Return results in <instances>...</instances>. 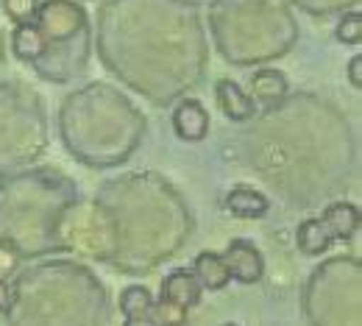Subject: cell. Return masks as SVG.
Here are the masks:
<instances>
[{
  "label": "cell",
  "mask_w": 362,
  "mask_h": 326,
  "mask_svg": "<svg viewBox=\"0 0 362 326\" xmlns=\"http://www.w3.org/2000/svg\"><path fill=\"white\" fill-rule=\"evenodd\" d=\"M37 28L42 31L47 47L50 42H64L70 40L78 28H84L87 23V14L81 6L76 3H67V0H47L45 6L37 8V17H34Z\"/></svg>",
  "instance_id": "obj_1"
},
{
  "label": "cell",
  "mask_w": 362,
  "mask_h": 326,
  "mask_svg": "<svg viewBox=\"0 0 362 326\" xmlns=\"http://www.w3.org/2000/svg\"><path fill=\"white\" fill-rule=\"evenodd\" d=\"M221 257L226 262L228 276L237 279L240 284H257V281L265 276L262 251L251 240H231Z\"/></svg>",
  "instance_id": "obj_2"
},
{
  "label": "cell",
  "mask_w": 362,
  "mask_h": 326,
  "mask_svg": "<svg viewBox=\"0 0 362 326\" xmlns=\"http://www.w3.org/2000/svg\"><path fill=\"white\" fill-rule=\"evenodd\" d=\"M173 132L181 140L187 142H201L209 134V112L201 100L195 98H184L176 112H173Z\"/></svg>",
  "instance_id": "obj_3"
},
{
  "label": "cell",
  "mask_w": 362,
  "mask_h": 326,
  "mask_svg": "<svg viewBox=\"0 0 362 326\" xmlns=\"http://www.w3.org/2000/svg\"><path fill=\"white\" fill-rule=\"evenodd\" d=\"M215 95H218V106H221V112L226 115L228 120H234V123L251 120V117L257 115V103L248 98V93H245L240 84H234L231 78H221Z\"/></svg>",
  "instance_id": "obj_4"
},
{
  "label": "cell",
  "mask_w": 362,
  "mask_h": 326,
  "mask_svg": "<svg viewBox=\"0 0 362 326\" xmlns=\"http://www.w3.org/2000/svg\"><path fill=\"white\" fill-rule=\"evenodd\" d=\"M320 223L332 234V240H351L360 229V209L351 201H334L323 209Z\"/></svg>",
  "instance_id": "obj_5"
},
{
  "label": "cell",
  "mask_w": 362,
  "mask_h": 326,
  "mask_svg": "<svg viewBox=\"0 0 362 326\" xmlns=\"http://www.w3.org/2000/svg\"><path fill=\"white\" fill-rule=\"evenodd\" d=\"M201 293H204V287L192 276V271H173V274H168V279L162 281L159 298L179 304L181 310H189L201 301Z\"/></svg>",
  "instance_id": "obj_6"
},
{
  "label": "cell",
  "mask_w": 362,
  "mask_h": 326,
  "mask_svg": "<svg viewBox=\"0 0 362 326\" xmlns=\"http://www.w3.org/2000/svg\"><path fill=\"white\" fill-rule=\"evenodd\" d=\"M226 209L234 218H262L271 209V201L254 187H234L226 195Z\"/></svg>",
  "instance_id": "obj_7"
},
{
  "label": "cell",
  "mask_w": 362,
  "mask_h": 326,
  "mask_svg": "<svg viewBox=\"0 0 362 326\" xmlns=\"http://www.w3.org/2000/svg\"><path fill=\"white\" fill-rule=\"evenodd\" d=\"M192 276L198 279V284H201L204 290H223L228 281H231L223 257L215 254V251H201V254L195 257V262H192Z\"/></svg>",
  "instance_id": "obj_8"
},
{
  "label": "cell",
  "mask_w": 362,
  "mask_h": 326,
  "mask_svg": "<svg viewBox=\"0 0 362 326\" xmlns=\"http://www.w3.org/2000/svg\"><path fill=\"white\" fill-rule=\"evenodd\" d=\"M11 50H14V56L20 62H40L47 53V42L45 37H42V31L34 23H25V25H17L14 28Z\"/></svg>",
  "instance_id": "obj_9"
},
{
  "label": "cell",
  "mask_w": 362,
  "mask_h": 326,
  "mask_svg": "<svg viewBox=\"0 0 362 326\" xmlns=\"http://www.w3.org/2000/svg\"><path fill=\"white\" fill-rule=\"evenodd\" d=\"M248 90H251V100H265V103H273V100H281L287 95V76L281 70H259L251 76L248 81Z\"/></svg>",
  "instance_id": "obj_10"
},
{
  "label": "cell",
  "mask_w": 362,
  "mask_h": 326,
  "mask_svg": "<svg viewBox=\"0 0 362 326\" xmlns=\"http://www.w3.org/2000/svg\"><path fill=\"white\" fill-rule=\"evenodd\" d=\"M296 243L298 248L307 254V257H320L329 251V245L334 243L332 234L326 232V226L320 223V218H310L298 226V234H296Z\"/></svg>",
  "instance_id": "obj_11"
},
{
  "label": "cell",
  "mask_w": 362,
  "mask_h": 326,
  "mask_svg": "<svg viewBox=\"0 0 362 326\" xmlns=\"http://www.w3.org/2000/svg\"><path fill=\"white\" fill-rule=\"evenodd\" d=\"M120 310H123L126 321H129V318H148L151 310H153V296H151V290L142 287V284L126 287L123 296H120Z\"/></svg>",
  "instance_id": "obj_12"
},
{
  "label": "cell",
  "mask_w": 362,
  "mask_h": 326,
  "mask_svg": "<svg viewBox=\"0 0 362 326\" xmlns=\"http://www.w3.org/2000/svg\"><path fill=\"white\" fill-rule=\"evenodd\" d=\"M151 318H153V324L156 326H184V321H187V310H181L179 304H173V301L159 298V301H153Z\"/></svg>",
  "instance_id": "obj_13"
},
{
  "label": "cell",
  "mask_w": 362,
  "mask_h": 326,
  "mask_svg": "<svg viewBox=\"0 0 362 326\" xmlns=\"http://www.w3.org/2000/svg\"><path fill=\"white\" fill-rule=\"evenodd\" d=\"M334 37L343 42V45H360L362 42V14L360 11H349L340 17L337 28H334Z\"/></svg>",
  "instance_id": "obj_14"
},
{
  "label": "cell",
  "mask_w": 362,
  "mask_h": 326,
  "mask_svg": "<svg viewBox=\"0 0 362 326\" xmlns=\"http://www.w3.org/2000/svg\"><path fill=\"white\" fill-rule=\"evenodd\" d=\"M37 8H40L37 0H3V11H6V14L11 17V23H17V25L34 23Z\"/></svg>",
  "instance_id": "obj_15"
},
{
  "label": "cell",
  "mask_w": 362,
  "mask_h": 326,
  "mask_svg": "<svg viewBox=\"0 0 362 326\" xmlns=\"http://www.w3.org/2000/svg\"><path fill=\"white\" fill-rule=\"evenodd\" d=\"M17 262H20L17 251L8 243H0V281H6V276H11L17 271Z\"/></svg>",
  "instance_id": "obj_16"
},
{
  "label": "cell",
  "mask_w": 362,
  "mask_h": 326,
  "mask_svg": "<svg viewBox=\"0 0 362 326\" xmlns=\"http://www.w3.org/2000/svg\"><path fill=\"white\" fill-rule=\"evenodd\" d=\"M349 81H351V87L354 90H360L362 87V56H351V62H349Z\"/></svg>",
  "instance_id": "obj_17"
},
{
  "label": "cell",
  "mask_w": 362,
  "mask_h": 326,
  "mask_svg": "<svg viewBox=\"0 0 362 326\" xmlns=\"http://www.w3.org/2000/svg\"><path fill=\"white\" fill-rule=\"evenodd\" d=\"M8 304H11V290H8L6 281H0V313H6Z\"/></svg>",
  "instance_id": "obj_18"
},
{
  "label": "cell",
  "mask_w": 362,
  "mask_h": 326,
  "mask_svg": "<svg viewBox=\"0 0 362 326\" xmlns=\"http://www.w3.org/2000/svg\"><path fill=\"white\" fill-rule=\"evenodd\" d=\"M123 326H156V324H153V318L148 315V318H129Z\"/></svg>",
  "instance_id": "obj_19"
},
{
  "label": "cell",
  "mask_w": 362,
  "mask_h": 326,
  "mask_svg": "<svg viewBox=\"0 0 362 326\" xmlns=\"http://www.w3.org/2000/svg\"><path fill=\"white\" fill-rule=\"evenodd\" d=\"M228 326H231V324H228Z\"/></svg>",
  "instance_id": "obj_20"
}]
</instances>
